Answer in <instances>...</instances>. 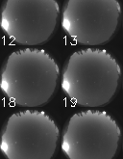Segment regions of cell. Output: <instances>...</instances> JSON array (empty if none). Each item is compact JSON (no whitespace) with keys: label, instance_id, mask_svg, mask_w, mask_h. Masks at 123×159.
<instances>
[{"label":"cell","instance_id":"obj_1","mask_svg":"<svg viewBox=\"0 0 123 159\" xmlns=\"http://www.w3.org/2000/svg\"><path fill=\"white\" fill-rule=\"evenodd\" d=\"M121 70L105 49L86 48L74 52L62 73V90L83 107L107 104L117 90Z\"/></svg>","mask_w":123,"mask_h":159},{"label":"cell","instance_id":"obj_2","mask_svg":"<svg viewBox=\"0 0 123 159\" xmlns=\"http://www.w3.org/2000/svg\"><path fill=\"white\" fill-rule=\"evenodd\" d=\"M59 74L58 64L45 50L24 48L6 59L0 88L18 106H42L53 96Z\"/></svg>","mask_w":123,"mask_h":159},{"label":"cell","instance_id":"obj_6","mask_svg":"<svg viewBox=\"0 0 123 159\" xmlns=\"http://www.w3.org/2000/svg\"><path fill=\"white\" fill-rule=\"evenodd\" d=\"M59 13L56 0H5L1 28L18 44H42L53 34Z\"/></svg>","mask_w":123,"mask_h":159},{"label":"cell","instance_id":"obj_8","mask_svg":"<svg viewBox=\"0 0 123 159\" xmlns=\"http://www.w3.org/2000/svg\"><path fill=\"white\" fill-rule=\"evenodd\" d=\"M122 85H123V84H122Z\"/></svg>","mask_w":123,"mask_h":159},{"label":"cell","instance_id":"obj_4","mask_svg":"<svg viewBox=\"0 0 123 159\" xmlns=\"http://www.w3.org/2000/svg\"><path fill=\"white\" fill-rule=\"evenodd\" d=\"M59 134L56 123L45 112L24 110L7 120L0 148L7 159H51Z\"/></svg>","mask_w":123,"mask_h":159},{"label":"cell","instance_id":"obj_7","mask_svg":"<svg viewBox=\"0 0 123 159\" xmlns=\"http://www.w3.org/2000/svg\"><path fill=\"white\" fill-rule=\"evenodd\" d=\"M122 147H123V144H122Z\"/></svg>","mask_w":123,"mask_h":159},{"label":"cell","instance_id":"obj_3","mask_svg":"<svg viewBox=\"0 0 123 159\" xmlns=\"http://www.w3.org/2000/svg\"><path fill=\"white\" fill-rule=\"evenodd\" d=\"M120 134L117 123L107 112L86 110L68 120L61 148L68 159H112Z\"/></svg>","mask_w":123,"mask_h":159},{"label":"cell","instance_id":"obj_5","mask_svg":"<svg viewBox=\"0 0 123 159\" xmlns=\"http://www.w3.org/2000/svg\"><path fill=\"white\" fill-rule=\"evenodd\" d=\"M120 13L117 0H67L63 8L62 27L80 44L99 45L115 34Z\"/></svg>","mask_w":123,"mask_h":159}]
</instances>
